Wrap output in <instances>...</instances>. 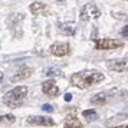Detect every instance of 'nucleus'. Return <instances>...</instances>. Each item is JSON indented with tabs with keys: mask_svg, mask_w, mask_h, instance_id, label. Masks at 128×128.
<instances>
[{
	"mask_svg": "<svg viewBox=\"0 0 128 128\" xmlns=\"http://www.w3.org/2000/svg\"><path fill=\"white\" fill-rule=\"evenodd\" d=\"M105 79V75L102 72H99L96 69H86V70H81V72H76L70 76V84L74 86L79 88V89H85L99 84Z\"/></svg>",
	"mask_w": 128,
	"mask_h": 128,
	"instance_id": "f257e3e1",
	"label": "nucleus"
},
{
	"mask_svg": "<svg viewBox=\"0 0 128 128\" xmlns=\"http://www.w3.org/2000/svg\"><path fill=\"white\" fill-rule=\"evenodd\" d=\"M28 86H23V85H20V86H16L10 89L9 92L4 94V96H3V104L9 106V108H19V106H22L24 102V99L28 96Z\"/></svg>",
	"mask_w": 128,
	"mask_h": 128,
	"instance_id": "f03ea898",
	"label": "nucleus"
},
{
	"mask_svg": "<svg viewBox=\"0 0 128 128\" xmlns=\"http://www.w3.org/2000/svg\"><path fill=\"white\" fill-rule=\"evenodd\" d=\"M101 18V10L99 7H96V4L94 3H88L81 9L79 12V19L82 22H89V20H98Z\"/></svg>",
	"mask_w": 128,
	"mask_h": 128,
	"instance_id": "7ed1b4c3",
	"label": "nucleus"
},
{
	"mask_svg": "<svg viewBox=\"0 0 128 128\" xmlns=\"http://www.w3.org/2000/svg\"><path fill=\"white\" fill-rule=\"evenodd\" d=\"M124 46V43L118 39H111V38H104L95 40V49L98 50H110V49H120Z\"/></svg>",
	"mask_w": 128,
	"mask_h": 128,
	"instance_id": "20e7f679",
	"label": "nucleus"
},
{
	"mask_svg": "<svg viewBox=\"0 0 128 128\" xmlns=\"http://www.w3.org/2000/svg\"><path fill=\"white\" fill-rule=\"evenodd\" d=\"M26 122L30 125H40V127H53L55 121L50 116H42V115H29L26 118Z\"/></svg>",
	"mask_w": 128,
	"mask_h": 128,
	"instance_id": "39448f33",
	"label": "nucleus"
},
{
	"mask_svg": "<svg viewBox=\"0 0 128 128\" xmlns=\"http://www.w3.org/2000/svg\"><path fill=\"white\" fill-rule=\"evenodd\" d=\"M50 53L55 55V56H66V55H69L70 53V46L69 43H66V42H55L53 45H50Z\"/></svg>",
	"mask_w": 128,
	"mask_h": 128,
	"instance_id": "423d86ee",
	"label": "nucleus"
},
{
	"mask_svg": "<svg viewBox=\"0 0 128 128\" xmlns=\"http://www.w3.org/2000/svg\"><path fill=\"white\" fill-rule=\"evenodd\" d=\"M106 66L110 70H114V72H128V58L110 60Z\"/></svg>",
	"mask_w": 128,
	"mask_h": 128,
	"instance_id": "0eeeda50",
	"label": "nucleus"
},
{
	"mask_svg": "<svg viewBox=\"0 0 128 128\" xmlns=\"http://www.w3.org/2000/svg\"><path fill=\"white\" fill-rule=\"evenodd\" d=\"M42 92L48 96H50V98H55L59 95V88L53 79H48L42 84Z\"/></svg>",
	"mask_w": 128,
	"mask_h": 128,
	"instance_id": "6e6552de",
	"label": "nucleus"
},
{
	"mask_svg": "<svg viewBox=\"0 0 128 128\" xmlns=\"http://www.w3.org/2000/svg\"><path fill=\"white\" fill-rule=\"evenodd\" d=\"M29 10L36 16H50V9L42 2H33L29 6Z\"/></svg>",
	"mask_w": 128,
	"mask_h": 128,
	"instance_id": "1a4fd4ad",
	"label": "nucleus"
},
{
	"mask_svg": "<svg viewBox=\"0 0 128 128\" xmlns=\"http://www.w3.org/2000/svg\"><path fill=\"white\" fill-rule=\"evenodd\" d=\"M32 74H33V69H32V68H29V66H23V68H20V69L18 70V74H16V75L12 76V79H10V81H12V82L22 81V79L29 78Z\"/></svg>",
	"mask_w": 128,
	"mask_h": 128,
	"instance_id": "9d476101",
	"label": "nucleus"
},
{
	"mask_svg": "<svg viewBox=\"0 0 128 128\" xmlns=\"http://www.w3.org/2000/svg\"><path fill=\"white\" fill-rule=\"evenodd\" d=\"M59 32H62L66 36H74L76 32L75 23L74 22H64V23H59Z\"/></svg>",
	"mask_w": 128,
	"mask_h": 128,
	"instance_id": "9b49d317",
	"label": "nucleus"
},
{
	"mask_svg": "<svg viewBox=\"0 0 128 128\" xmlns=\"http://www.w3.org/2000/svg\"><path fill=\"white\" fill-rule=\"evenodd\" d=\"M108 98H110V94L108 92H98L91 98V104L92 105H105Z\"/></svg>",
	"mask_w": 128,
	"mask_h": 128,
	"instance_id": "f8f14e48",
	"label": "nucleus"
},
{
	"mask_svg": "<svg viewBox=\"0 0 128 128\" xmlns=\"http://www.w3.org/2000/svg\"><path fill=\"white\" fill-rule=\"evenodd\" d=\"M64 128H82V122L75 115H66L65 118V127Z\"/></svg>",
	"mask_w": 128,
	"mask_h": 128,
	"instance_id": "ddd939ff",
	"label": "nucleus"
},
{
	"mask_svg": "<svg viewBox=\"0 0 128 128\" xmlns=\"http://www.w3.org/2000/svg\"><path fill=\"white\" fill-rule=\"evenodd\" d=\"M43 75L50 78V79H53V78H64V72L59 68H53L52 66V68H46L43 70Z\"/></svg>",
	"mask_w": 128,
	"mask_h": 128,
	"instance_id": "4468645a",
	"label": "nucleus"
},
{
	"mask_svg": "<svg viewBox=\"0 0 128 128\" xmlns=\"http://www.w3.org/2000/svg\"><path fill=\"white\" fill-rule=\"evenodd\" d=\"M82 115L84 118L86 120V121H95L96 118H98V114H96V111L95 110H86L82 112Z\"/></svg>",
	"mask_w": 128,
	"mask_h": 128,
	"instance_id": "2eb2a0df",
	"label": "nucleus"
},
{
	"mask_svg": "<svg viewBox=\"0 0 128 128\" xmlns=\"http://www.w3.org/2000/svg\"><path fill=\"white\" fill-rule=\"evenodd\" d=\"M16 121V116L13 114H6V115H0V124H13Z\"/></svg>",
	"mask_w": 128,
	"mask_h": 128,
	"instance_id": "dca6fc26",
	"label": "nucleus"
},
{
	"mask_svg": "<svg viewBox=\"0 0 128 128\" xmlns=\"http://www.w3.org/2000/svg\"><path fill=\"white\" fill-rule=\"evenodd\" d=\"M42 110L45 111V112H52L53 111V106L50 104H43L42 105Z\"/></svg>",
	"mask_w": 128,
	"mask_h": 128,
	"instance_id": "f3484780",
	"label": "nucleus"
},
{
	"mask_svg": "<svg viewBox=\"0 0 128 128\" xmlns=\"http://www.w3.org/2000/svg\"><path fill=\"white\" fill-rule=\"evenodd\" d=\"M120 33H121V36H122V38H128V24H127V26H124V28H122Z\"/></svg>",
	"mask_w": 128,
	"mask_h": 128,
	"instance_id": "a211bd4d",
	"label": "nucleus"
},
{
	"mask_svg": "<svg viewBox=\"0 0 128 128\" xmlns=\"http://www.w3.org/2000/svg\"><path fill=\"white\" fill-rule=\"evenodd\" d=\"M112 16H114V18H116V19H128V16H125V14H122V13L120 14V13H115V12L112 13Z\"/></svg>",
	"mask_w": 128,
	"mask_h": 128,
	"instance_id": "6ab92c4d",
	"label": "nucleus"
},
{
	"mask_svg": "<svg viewBox=\"0 0 128 128\" xmlns=\"http://www.w3.org/2000/svg\"><path fill=\"white\" fill-rule=\"evenodd\" d=\"M64 99L66 101V102H69L70 99H72V95H70L69 92H66V94H65V96H64Z\"/></svg>",
	"mask_w": 128,
	"mask_h": 128,
	"instance_id": "aec40b11",
	"label": "nucleus"
},
{
	"mask_svg": "<svg viewBox=\"0 0 128 128\" xmlns=\"http://www.w3.org/2000/svg\"><path fill=\"white\" fill-rule=\"evenodd\" d=\"M111 128H128V125H118V127H111Z\"/></svg>",
	"mask_w": 128,
	"mask_h": 128,
	"instance_id": "412c9836",
	"label": "nucleus"
},
{
	"mask_svg": "<svg viewBox=\"0 0 128 128\" xmlns=\"http://www.w3.org/2000/svg\"><path fill=\"white\" fill-rule=\"evenodd\" d=\"M3 81V72H0V82Z\"/></svg>",
	"mask_w": 128,
	"mask_h": 128,
	"instance_id": "4be33fe9",
	"label": "nucleus"
},
{
	"mask_svg": "<svg viewBox=\"0 0 128 128\" xmlns=\"http://www.w3.org/2000/svg\"><path fill=\"white\" fill-rule=\"evenodd\" d=\"M56 2H59V3H65L66 0H56Z\"/></svg>",
	"mask_w": 128,
	"mask_h": 128,
	"instance_id": "5701e85b",
	"label": "nucleus"
},
{
	"mask_svg": "<svg viewBox=\"0 0 128 128\" xmlns=\"http://www.w3.org/2000/svg\"><path fill=\"white\" fill-rule=\"evenodd\" d=\"M127 2H128V0H127Z\"/></svg>",
	"mask_w": 128,
	"mask_h": 128,
	"instance_id": "b1692460",
	"label": "nucleus"
}]
</instances>
